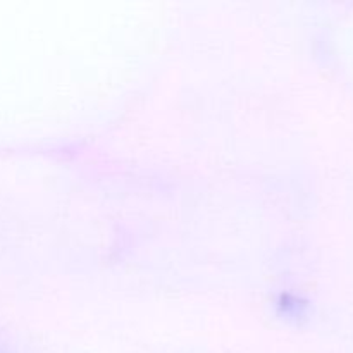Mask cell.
Wrapping results in <instances>:
<instances>
[{"label":"cell","mask_w":353,"mask_h":353,"mask_svg":"<svg viewBox=\"0 0 353 353\" xmlns=\"http://www.w3.org/2000/svg\"><path fill=\"white\" fill-rule=\"evenodd\" d=\"M0 353H2V352H0Z\"/></svg>","instance_id":"obj_1"}]
</instances>
